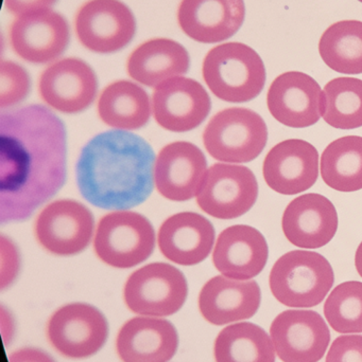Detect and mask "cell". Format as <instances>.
Masks as SVG:
<instances>
[{
  "instance_id": "obj_7",
  "label": "cell",
  "mask_w": 362,
  "mask_h": 362,
  "mask_svg": "<svg viewBox=\"0 0 362 362\" xmlns=\"http://www.w3.org/2000/svg\"><path fill=\"white\" fill-rule=\"evenodd\" d=\"M188 286L184 274L166 263H153L136 270L125 286L128 308L144 316L176 314L186 301Z\"/></svg>"
},
{
  "instance_id": "obj_9",
  "label": "cell",
  "mask_w": 362,
  "mask_h": 362,
  "mask_svg": "<svg viewBox=\"0 0 362 362\" xmlns=\"http://www.w3.org/2000/svg\"><path fill=\"white\" fill-rule=\"evenodd\" d=\"M270 337L283 362H318L329 348L331 332L318 313L289 310L274 319Z\"/></svg>"
},
{
  "instance_id": "obj_23",
  "label": "cell",
  "mask_w": 362,
  "mask_h": 362,
  "mask_svg": "<svg viewBox=\"0 0 362 362\" xmlns=\"http://www.w3.org/2000/svg\"><path fill=\"white\" fill-rule=\"evenodd\" d=\"M157 240L164 257L179 265L193 266L210 255L215 243V229L202 215L178 213L164 221Z\"/></svg>"
},
{
  "instance_id": "obj_22",
  "label": "cell",
  "mask_w": 362,
  "mask_h": 362,
  "mask_svg": "<svg viewBox=\"0 0 362 362\" xmlns=\"http://www.w3.org/2000/svg\"><path fill=\"white\" fill-rule=\"evenodd\" d=\"M261 303V291L253 280L225 276L210 279L200 293L199 308L206 321L225 325L252 318Z\"/></svg>"
},
{
  "instance_id": "obj_38",
  "label": "cell",
  "mask_w": 362,
  "mask_h": 362,
  "mask_svg": "<svg viewBox=\"0 0 362 362\" xmlns=\"http://www.w3.org/2000/svg\"><path fill=\"white\" fill-rule=\"evenodd\" d=\"M358 1H361V2H362V0H358Z\"/></svg>"
},
{
  "instance_id": "obj_14",
  "label": "cell",
  "mask_w": 362,
  "mask_h": 362,
  "mask_svg": "<svg viewBox=\"0 0 362 362\" xmlns=\"http://www.w3.org/2000/svg\"><path fill=\"white\" fill-rule=\"evenodd\" d=\"M152 110L163 129L185 133L197 129L208 118L210 98L197 81L178 76L155 88Z\"/></svg>"
},
{
  "instance_id": "obj_27",
  "label": "cell",
  "mask_w": 362,
  "mask_h": 362,
  "mask_svg": "<svg viewBox=\"0 0 362 362\" xmlns=\"http://www.w3.org/2000/svg\"><path fill=\"white\" fill-rule=\"evenodd\" d=\"M216 362H276V350L265 329L250 322L220 332L215 342Z\"/></svg>"
},
{
  "instance_id": "obj_17",
  "label": "cell",
  "mask_w": 362,
  "mask_h": 362,
  "mask_svg": "<svg viewBox=\"0 0 362 362\" xmlns=\"http://www.w3.org/2000/svg\"><path fill=\"white\" fill-rule=\"evenodd\" d=\"M206 173L205 156L198 146L189 142L168 144L155 161L157 191L174 202H185L197 196Z\"/></svg>"
},
{
  "instance_id": "obj_1",
  "label": "cell",
  "mask_w": 362,
  "mask_h": 362,
  "mask_svg": "<svg viewBox=\"0 0 362 362\" xmlns=\"http://www.w3.org/2000/svg\"><path fill=\"white\" fill-rule=\"evenodd\" d=\"M66 131L48 108L0 116V223L28 218L63 187Z\"/></svg>"
},
{
  "instance_id": "obj_36",
  "label": "cell",
  "mask_w": 362,
  "mask_h": 362,
  "mask_svg": "<svg viewBox=\"0 0 362 362\" xmlns=\"http://www.w3.org/2000/svg\"><path fill=\"white\" fill-rule=\"evenodd\" d=\"M10 362H55L44 351L26 348L16 351L9 358Z\"/></svg>"
},
{
  "instance_id": "obj_4",
  "label": "cell",
  "mask_w": 362,
  "mask_h": 362,
  "mask_svg": "<svg viewBox=\"0 0 362 362\" xmlns=\"http://www.w3.org/2000/svg\"><path fill=\"white\" fill-rule=\"evenodd\" d=\"M335 274L327 257L315 251L285 253L269 276L272 295L283 305L310 308L319 305L331 291Z\"/></svg>"
},
{
  "instance_id": "obj_21",
  "label": "cell",
  "mask_w": 362,
  "mask_h": 362,
  "mask_svg": "<svg viewBox=\"0 0 362 362\" xmlns=\"http://www.w3.org/2000/svg\"><path fill=\"white\" fill-rule=\"evenodd\" d=\"M269 257L265 236L255 228L236 225L221 232L213 253L219 272L234 280L248 281L259 276Z\"/></svg>"
},
{
  "instance_id": "obj_26",
  "label": "cell",
  "mask_w": 362,
  "mask_h": 362,
  "mask_svg": "<svg viewBox=\"0 0 362 362\" xmlns=\"http://www.w3.org/2000/svg\"><path fill=\"white\" fill-rule=\"evenodd\" d=\"M100 119L118 131H135L145 127L151 116L148 93L129 81L106 87L98 102Z\"/></svg>"
},
{
  "instance_id": "obj_6",
  "label": "cell",
  "mask_w": 362,
  "mask_h": 362,
  "mask_svg": "<svg viewBox=\"0 0 362 362\" xmlns=\"http://www.w3.org/2000/svg\"><path fill=\"white\" fill-rule=\"evenodd\" d=\"M94 244L104 263L115 268H131L146 261L154 250V230L142 215L118 211L100 221Z\"/></svg>"
},
{
  "instance_id": "obj_33",
  "label": "cell",
  "mask_w": 362,
  "mask_h": 362,
  "mask_svg": "<svg viewBox=\"0 0 362 362\" xmlns=\"http://www.w3.org/2000/svg\"><path fill=\"white\" fill-rule=\"evenodd\" d=\"M21 257L17 247L10 238L0 236V287L10 286L19 272Z\"/></svg>"
},
{
  "instance_id": "obj_32",
  "label": "cell",
  "mask_w": 362,
  "mask_h": 362,
  "mask_svg": "<svg viewBox=\"0 0 362 362\" xmlns=\"http://www.w3.org/2000/svg\"><path fill=\"white\" fill-rule=\"evenodd\" d=\"M30 90V78L21 66L13 62L0 65V107H12L23 101Z\"/></svg>"
},
{
  "instance_id": "obj_30",
  "label": "cell",
  "mask_w": 362,
  "mask_h": 362,
  "mask_svg": "<svg viewBox=\"0 0 362 362\" xmlns=\"http://www.w3.org/2000/svg\"><path fill=\"white\" fill-rule=\"evenodd\" d=\"M324 114L327 124L337 129L362 127V80L337 78L325 85Z\"/></svg>"
},
{
  "instance_id": "obj_12",
  "label": "cell",
  "mask_w": 362,
  "mask_h": 362,
  "mask_svg": "<svg viewBox=\"0 0 362 362\" xmlns=\"http://www.w3.org/2000/svg\"><path fill=\"white\" fill-rule=\"evenodd\" d=\"M76 30L83 46L97 53L125 48L135 35L131 10L119 0H91L79 11Z\"/></svg>"
},
{
  "instance_id": "obj_11",
  "label": "cell",
  "mask_w": 362,
  "mask_h": 362,
  "mask_svg": "<svg viewBox=\"0 0 362 362\" xmlns=\"http://www.w3.org/2000/svg\"><path fill=\"white\" fill-rule=\"evenodd\" d=\"M270 114L293 129H305L319 122L324 114V95L308 74L288 71L272 82L267 95Z\"/></svg>"
},
{
  "instance_id": "obj_34",
  "label": "cell",
  "mask_w": 362,
  "mask_h": 362,
  "mask_svg": "<svg viewBox=\"0 0 362 362\" xmlns=\"http://www.w3.org/2000/svg\"><path fill=\"white\" fill-rule=\"evenodd\" d=\"M327 362H362V335L336 338L327 353Z\"/></svg>"
},
{
  "instance_id": "obj_19",
  "label": "cell",
  "mask_w": 362,
  "mask_h": 362,
  "mask_svg": "<svg viewBox=\"0 0 362 362\" xmlns=\"http://www.w3.org/2000/svg\"><path fill=\"white\" fill-rule=\"evenodd\" d=\"M10 37L13 49L21 59L46 64L65 51L69 29L62 15L42 11L17 17L11 27Z\"/></svg>"
},
{
  "instance_id": "obj_16",
  "label": "cell",
  "mask_w": 362,
  "mask_h": 362,
  "mask_svg": "<svg viewBox=\"0 0 362 362\" xmlns=\"http://www.w3.org/2000/svg\"><path fill=\"white\" fill-rule=\"evenodd\" d=\"M95 72L85 62L65 59L51 65L40 76V93L50 107L64 114L86 110L97 95Z\"/></svg>"
},
{
  "instance_id": "obj_15",
  "label": "cell",
  "mask_w": 362,
  "mask_h": 362,
  "mask_svg": "<svg viewBox=\"0 0 362 362\" xmlns=\"http://www.w3.org/2000/svg\"><path fill=\"white\" fill-rule=\"evenodd\" d=\"M264 178L283 195L307 191L319 177V153L310 142L288 139L274 146L264 160Z\"/></svg>"
},
{
  "instance_id": "obj_18",
  "label": "cell",
  "mask_w": 362,
  "mask_h": 362,
  "mask_svg": "<svg viewBox=\"0 0 362 362\" xmlns=\"http://www.w3.org/2000/svg\"><path fill=\"white\" fill-rule=\"evenodd\" d=\"M282 228L287 240L302 249L327 246L338 230V213L333 202L321 194H304L285 209Z\"/></svg>"
},
{
  "instance_id": "obj_20",
  "label": "cell",
  "mask_w": 362,
  "mask_h": 362,
  "mask_svg": "<svg viewBox=\"0 0 362 362\" xmlns=\"http://www.w3.org/2000/svg\"><path fill=\"white\" fill-rule=\"evenodd\" d=\"M246 16L244 0H182L180 27L196 42L215 44L237 33Z\"/></svg>"
},
{
  "instance_id": "obj_25",
  "label": "cell",
  "mask_w": 362,
  "mask_h": 362,
  "mask_svg": "<svg viewBox=\"0 0 362 362\" xmlns=\"http://www.w3.org/2000/svg\"><path fill=\"white\" fill-rule=\"evenodd\" d=\"M188 68L186 49L167 38H157L140 45L128 62L130 76L149 87H157L170 78L182 76Z\"/></svg>"
},
{
  "instance_id": "obj_35",
  "label": "cell",
  "mask_w": 362,
  "mask_h": 362,
  "mask_svg": "<svg viewBox=\"0 0 362 362\" xmlns=\"http://www.w3.org/2000/svg\"><path fill=\"white\" fill-rule=\"evenodd\" d=\"M57 0H4V6L17 16L50 10Z\"/></svg>"
},
{
  "instance_id": "obj_24",
  "label": "cell",
  "mask_w": 362,
  "mask_h": 362,
  "mask_svg": "<svg viewBox=\"0 0 362 362\" xmlns=\"http://www.w3.org/2000/svg\"><path fill=\"white\" fill-rule=\"evenodd\" d=\"M117 352L123 362H168L176 355V327L164 319L137 317L119 332Z\"/></svg>"
},
{
  "instance_id": "obj_31",
  "label": "cell",
  "mask_w": 362,
  "mask_h": 362,
  "mask_svg": "<svg viewBox=\"0 0 362 362\" xmlns=\"http://www.w3.org/2000/svg\"><path fill=\"white\" fill-rule=\"evenodd\" d=\"M324 315L337 333H362V283L349 281L338 285L325 301Z\"/></svg>"
},
{
  "instance_id": "obj_3",
  "label": "cell",
  "mask_w": 362,
  "mask_h": 362,
  "mask_svg": "<svg viewBox=\"0 0 362 362\" xmlns=\"http://www.w3.org/2000/svg\"><path fill=\"white\" fill-rule=\"evenodd\" d=\"M202 71L210 91L230 103H244L259 97L267 78L259 53L242 42L213 48L204 59Z\"/></svg>"
},
{
  "instance_id": "obj_10",
  "label": "cell",
  "mask_w": 362,
  "mask_h": 362,
  "mask_svg": "<svg viewBox=\"0 0 362 362\" xmlns=\"http://www.w3.org/2000/svg\"><path fill=\"white\" fill-rule=\"evenodd\" d=\"M47 334L49 341L64 356L85 358L96 354L106 344L108 321L94 306L68 304L51 317Z\"/></svg>"
},
{
  "instance_id": "obj_37",
  "label": "cell",
  "mask_w": 362,
  "mask_h": 362,
  "mask_svg": "<svg viewBox=\"0 0 362 362\" xmlns=\"http://www.w3.org/2000/svg\"><path fill=\"white\" fill-rule=\"evenodd\" d=\"M355 266H356L359 276L362 278V242L357 248L356 255H355Z\"/></svg>"
},
{
  "instance_id": "obj_2",
  "label": "cell",
  "mask_w": 362,
  "mask_h": 362,
  "mask_svg": "<svg viewBox=\"0 0 362 362\" xmlns=\"http://www.w3.org/2000/svg\"><path fill=\"white\" fill-rule=\"evenodd\" d=\"M153 165L154 153L146 140L130 132H106L81 151L77 183L89 204L106 210H125L150 195Z\"/></svg>"
},
{
  "instance_id": "obj_13",
  "label": "cell",
  "mask_w": 362,
  "mask_h": 362,
  "mask_svg": "<svg viewBox=\"0 0 362 362\" xmlns=\"http://www.w3.org/2000/svg\"><path fill=\"white\" fill-rule=\"evenodd\" d=\"M94 218L91 211L74 200H57L38 215V243L53 255L68 257L84 250L91 242Z\"/></svg>"
},
{
  "instance_id": "obj_5",
  "label": "cell",
  "mask_w": 362,
  "mask_h": 362,
  "mask_svg": "<svg viewBox=\"0 0 362 362\" xmlns=\"http://www.w3.org/2000/svg\"><path fill=\"white\" fill-rule=\"evenodd\" d=\"M268 127L261 115L233 107L213 117L203 134L208 154L225 163H248L265 150Z\"/></svg>"
},
{
  "instance_id": "obj_29",
  "label": "cell",
  "mask_w": 362,
  "mask_h": 362,
  "mask_svg": "<svg viewBox=\"0 0 362 362\" xmlns=\"http://www.w3.org/2000/svg\"><path fill=\"white\" fill-rule=\"evenodd\" d=\"M319 53L334 71L361 74L362 21H338L327 28L319 42Z\"/></svg>"
},
{
  "instance_id": "obj_8",
  "label": "cell",
  "mask_w": 362,
  "mask_h": 362,
  "mask_svg": "<svg viewBox=\"0 0 362 362\" xmlns=\"http://www.w3.org/2000/svg\"><path fill=\"white\" fill-rule=\"evenodd\" d=\"M257 197L259 183L249 168L216 163L208 170L197 202L215 218L234 219L248 213Z\"/></svg>"
},
{
  "instance_id": "obj_28",
  "label": "cell",
  "mask_w": 362,
  "mask_h": 362,
  "mask_svg": "<svg viewBox=\"0 0 362 362\" xmlns=\"http://www.w3.org/2000/svg\"><path fill=\"white\" fill-rule=\"evenodd\" d=\"M322 180L338 192L362 189V137L346 136L327 146L321 156Z\"/></svg>"
}]
</instances>
